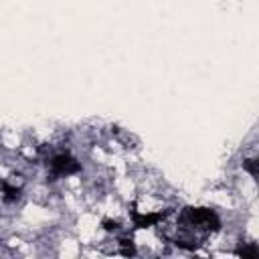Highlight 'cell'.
<instances>
[{"instance_id":"4","label":"cell","mask_w":259,"mask_h":259,"mask_svg":"<svg viewBox=\"0 0 259 259\" xmlns=\"http://www.w3.org/2000/svg\"><path fill=\"white\" fill-rule=\"evenodd\" d=\"M239 255L249 257V259H257L259 251H257V247H255V245H251V247H241V249H239Z\"/></svg>"},{"instance_id":"1","label":"cell","mask_w":259,"mask_h":259,"mask_svg":"<svg viewBox=\"0 0 259 259\" xmlns=\"http://www.w3.org/2000/svg\"><path fill=\"white\" fill-rule=\"evenodd\" d=\"M184 219L190 223V225H196V227H202L206 231H217L221 227V219L217 217L214 210L210 208H186L184 210Z\"/></svg>"},{"instance_id":"5","label":"cell","mask_w":259,"mask_h":259,"mask_svg":"<svg viewBox=\"0 0 259 259\" xmlns=\"http://www.w3.org/2000/svg\"><path fill=\"white\" fill-rule=\"evenodd\" d=\"M243 166H245L253 176H257V168H255V166H257V160H245V162H243Z\"/></svg>"},{"instance_id":"3","label":"cell","mask_w":259,"mask_h":259,"mask_svg":"<svg viewBox=\"0 0 259 259\" xmlns=\"http://www.w3.org/2000/svg\"><path fill=\"white\" fill-rule=\"evenodd\" d=\"M164 214H150V217H142L138 212H134V221H136V227H150L154 223H158Z\"/></svg>"},{"instance_id":"2","label":"cell","mask_w":259,"mask_h":259,"mask_svg":"<svg viewBox=\"0 0 259 259\" xmlns=\"http://www.w3.org/2000/svg\"><path fill=\"white\" fill-rule=\"evenodd\" d=\"M79 162L75 160V158H71L69 154H59V156H55L53 160H51V172L53 174H57V176H67V174H75V172H79Z\"/></svg>"}]
</instances>
